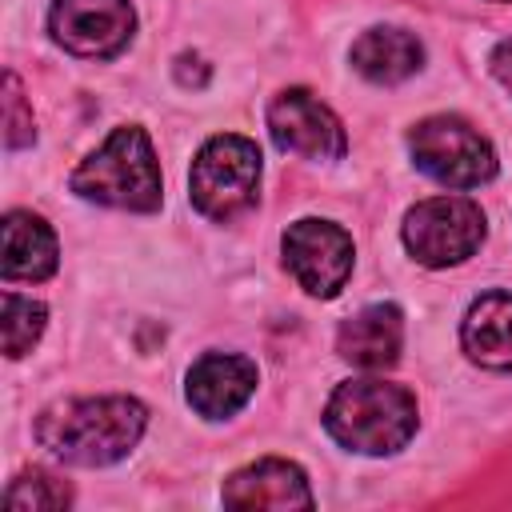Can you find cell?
<instances>
[{"label":"cell","mask_w":512,"mask_h":512,"mask_svg":"<svg viewBox=\"0 0 512 512\" xmlns=\"http://www.w3.org/2000/svg\"><path fill=\"white\" fill-rule=\"evenodd\" d=\"M492 76L512 92V36L496 44V52H492Z\"/></svg>","instance_id":"d6986e66"},{"label":"cell","mask_w":512,"mask_h":512,"mask_svg":"<svg viewBox=\"0 0 512 512\" xmlns=\"http://www.w3.org/2000/svg\"><path fill=\"white\" fill-rule=\"evenodd\" d=\"M484 240V212L464 196L420 200L404 216V244L428 268H448L468 260Z\"/></svg>","instance_id":"8992f818"},{"label":"cell","mask_w":512,"mask_h":512,"mask_svg":"<svg viewBox=\"0 0 512 512\" xmlns=\"http://www.w3.org/2000/svg\"><path fill=\"white\" fill-rule=\"evenodd\" d=\"M224 504L228 508H276V512H292V508H312V488L308 476L292 464V460H256L240 472L228 476L224 484Z\"/></svg>","instance_id":"8fae6325"},{"label":"cell","mask_w":512,"mask_h":512,"mask_svg":"<svg viewBox=\"0 0 512 512\" xmlns=\"http://www.w3.org/2000/svg\"><path fill=\"white\" fill-rule=\"evenodd\" d=\"M408 152L420 172L444 188H480L496 176L492 144L460 116H428L408 132Z\"/></svg>","instance_id":"5b68a950"},{"label":"cell","mask_w":512,"mask_h":512,"mask_svg":"<svg viewBox=\"0 0 512 512\" xmlns=\"http://www.w3.org/2000/svg\"><path fill=\"white\" fill-rule=\"evenodd\" d=\"M144 424H148V408L132 396L60 400L36 416V440L64 464L104 468L136 448Z\"/></svg>","instance_id":"6da1fadb"},{"label":"cell","mask_w":512,"mask_h":512,"mask_svg":"<svg viewBox=\"0 0 512 512\" xmlns=\"http://www.w3.org/2000/svg\"><path fill=\"white\" fill-rule=\"evenodd\" d=\"M44 304H36L32 296H16V292H4V304H0V332H4V352L16 360L24 356L40 332H44Z\"/></svg>","instance_id":"2e32d148"},{"label":"cell","mask_w":512,"mask_h":512,"mask_svg":"<svg viewBox=\"0 0 512 512\" xmlns=\"http://www.w3.org/2000/svg\"><path fill=\"white\" fill-rule=\"evenodd\" d=\"M56 236L52 228L32 212H8L4 216V280H48L56 272Z\"/></svg>","instance_id":"5bb4252c"},{"label":"cell","mask_w":512,"mask_h":512,"mask_svg":"<svg viewBox=\"0 0 512 512\" xmlns=\"http://www.w3.org/2000/svg\"><path fill=\"white\" fill-rule=\"evenodd\" d=\"M32 140H36V120L24 104L20 80L16 72H4V144L16 152V148H28Z\"/></svg>","instance_id":"ac0fdd59"},{"label":"cell","mask_w":512,"mask_h":512,"mask_svg":"<svg viewBox=\"0 0 512 512\" xmlns=\"http://www.w3.org/2000/svg\"><path fill=\"white\" fill-rule=\"evenodd\" d=\"M192 204L212 220H232L256 204L260 192V148L248 136H212L192 160Z\"/></svg>","instance_id":"277c9868"},{"label":"cell","mask_w":512,"mask_h":512,"mask_svg":"<svg viewBox=\"0 0 512 512\" xmlns=\"http://www.w3.org/2000/svg\"><path fill=\"white\" fill-rule=\"evenodd\" d=\"M284 264L312 296H336L352 276V236L332 220H296L284 232Z\"/></svg>","instance_id":"52a82bcc"},{"label":"cell","mask_w":512,"mask_h":512,"mask_svg":"<svg viewBox=\"0 0 512 512\" xmlns=\"http://www.w3.org/2000/svg\"><path fill=\"white\" fill-rule=\"evenodd\" d=\"M136 12L128 0H56L48 12V32L76 56L108 60L128 48Z\"/></svg>","instance_id":"ba28073f"},{"label":"cell","mask_w":512,"mask_h":512,"mask_svg":"<svg viewBox=\"0 0 512 512\" xmlns=\"http://www.w3.org/2000/svg\"><path fill=\"white\" fill-rule=\"evenodd\" d=\"M72 192L92 204H112L128 212L160 208V164L152 140L136 124H120L76 172Z\"/></svg>","instance_id":"3957f363"},{"label":"cell","mask_w":512,"mask_h":512,"mask_svg":"<svg viewBox=\"0 0 512 512\" xmlns=\"http://www.w3.org/2000/svg\"><path fill=\"white\" fill-rule=\"evenodd\" d=\"M404 344V316L396 304H368L348 316L336 332V352L356 368H388L396 364Z\"/></svg>","instance_id":"7c38bea8"},{"label":"cell","mask_w":512,"mask_h":512,"mask_svg":"<svg viewBox=\"0 0 512 512\" xmlns=\"http://www.w3.org/2000/svg\"><path fill=\"white\" fill-rule=\"evenodd\" d=\"M460 344L476 364L508 372L512 368V292H484L460 324Z\"/></svg>","instance_id":"4fadbf2b"},{"label":"cell","mask_w":512,"mask_h":512,"mask_svg":"<svg viewBox=\"0 0 512 512\" xmlns=\"http://www.w3.org/2000/svg\"><path fill=\"white\" fill-rule=\"evenodd\" d=\"M420 60H424V48L404 28H368L352 44V64L372 84H396V80L412 76L420 68Z\"/></svg>","instance_id":"9a60e30c"},{"label":"cell","mask_w":512,"mask_h":512,"mask_svg":"<svg viewBox=\"0 0 512 512\" xmlns=\"http://www.w3.org/2000/svg\"><path fill=\"white\" fill-rule=\"evenodd\" d=\"M68 500H72L68 484H60L56 476H48V472H40V468H32V472L16 476V480H12V488H8V496H4V504H8V508H36V512L68 508Z\"/></svg>","instance_id":"e0dca14e"},{"label":"cell","mask_w":512,"mask_h":512,"mask_svg":"<svg viewBox=\"0 0 512 512\" xmlns=\"http://www.w3.org/2000/svg\"><path fill=\"white\" fill-rule=\"evenodd\" d=\"M324 428L336 444L364 456H388L416 432V396L388 380H348L324 408Z\"/></svg>","instance_id":"7a4b0ae2"},{"label":"cell","mask_w":512,"mask_h":512,"mask_svg":"<svg viewBox=\"0 0 512 512\" xmlns=\"http://www.w3.org/2000/svg\"><path fill=\"white\" fill-rule=\"evenodd\" d=\"M268 132L280 152H296L308 160H340L348 140L340 120L332 116L328 104H320L304 88H288L272 100L268 108Z\"/></svg>","instance_id":"9c48e42d"},{"label":"cell","mask_w":512,"mask_h":512,"mask_svg":"<svg viewBox=\"0 0 512 512\" xmlns=\"http://www.w3.org/2000/svg\"><path fill=\"white\" fill-rule=\"evenodd\" d=\"M252 392H256V364L248 356L208 352L188 372V404L208 420H224L240 412Z\"/></svg>","instance_id":"30bf717a"}]
</instances>
